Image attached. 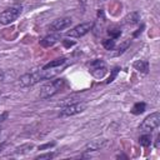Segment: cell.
<instances>
[{
  "instance_id": "obj_26",
  "label": "cell",
  "mask_w": 160,
  "mask_h": 160,
  "mask_svg": "<svg viewBox=\"0 0 160 160\" xmlns=\"http://www.w3.org/2000/svg\"><path fill=\"white\" fill-rule=\"evenodd\" d=\"M0 95H1V92H0Z\"/></svg>"
},
{
  "instance_id": "obj_11",
  "label": "cell",
  "mask_w": 160,
  "mask_h": 160,
  "mask_svg": "<svg viewBox=\"0 0 160 160\" xmlns=\"http://www.w3.org/2000/svg\"><path fill=\"white\" fill-rule=\"evenodd\" d=\"M65 61H66V59H65V58L55 59V60H52V61L48 62L46 65H44V69H54V68H59V66H61L62 64H65Z\"/></svg>"
},
{
  "instance_id": "obj_8",
  "label": "cell",
  "mask_w": 160,
  "mask_h": 160,
  "mask_svg": "<svg viewBox=\"0 0 160 160\" xmlns=\"http://www.w3.org/2000/svg\"><path fill=\"white\" fill-rule=\"evenodd\" d=\"M106 144H108V141L105 139H95L85 146V151H98V150L102 149L104 146H106Z\"/></svg>"
},
{
  "instance_id": "obj_23",
  "label": "cell",
  "mask_w": 160,
  "mask_h": 160,
  "mask_svg": "<svg viewBox=\"0 0 160 160\" xmlns=\"http://www.w3.org/2000/svg\"><path fill=\"white\" fill-rule=\"evenodd\" d=\"M155 148L156 149H159L160 148V134L156 136V139H155Z\"/></svg>"
},
{
  "instance_id": "obj_12",
  "label": "cell",
  "mask_w": 160,
  "mask_h": 160,
  "mask_svg": "<svg viewBox=\"0 0 160 160\" xmlns=\"http://www.w3.org/2000/svg\"><path fill=\"white\" fill-rule=\"evenodd\" d=\"M151 142H152V140H151L150 132H144V134L139 138V144H140L141 146H150Z\"/></svg>"
},
{
  "instance_id": "obj_10",
  "label": "cell",
  "mask_w": 160,
  "mask_h": 160,
  "mask_svg": "<svg viewBox=\"0 0 160 160\" xmlns=\"http://www.w3.org/2000/svg\"><path fill=\"white\" fill-rule=\"evenodd\" d=\"M132 66L142 74H148V71H149V62L146 60H138L132 64Z\"/></svg>"
},
{
  "instance_id": "obj_17",
  "label": "cell",
  "mask_w": 160,
  "mask_h": 160,
  "mask_svg": "<svg viewBox=\"0 0 160 160\" xmlns=\"http://www.w3.org/2000/svg\"><path fill=\"white\" fill-rule=\"evenodd\" d=\"M102 46L106 50H112L115 48V40L114 39H106V40L102 41Z\"/></svg>"
},
{
  "instance_id": "obj_16",
  "label": "cell",
  "mask_w": 160,
  "mask_h": 160,
  "mask_svg": "<svg viewBox=\"0 0 160 160\" xmlns=\"http://www.w3.org/2000/svg\"><path fill=\"white\" fill-rule=\"evenodd\" d=\"M108 32H109V35L111 36V39H116V38H119V36L121 35V31H120V29H119L118 26H112V28H110Z\"/></svg>"
},
{
  "instance_id": "obj_20",
  "label": "cell",
  "mask_w": 160,
  "mask_h": 160,
  "mask_svg": "<svg viewBox=\"0 0 160 160\" xmlns=\"http://www.w3.org/2000/svg\"><path fill=\"white\" fill-rule=\"evenodd\" d=\"M118 71H119V68H114V69L111 70V75H110V76H109V79L106 80V82H108V84H109V82H111V81L115 79V76H116Z\"/></svg>"
},
{
  "instance_id": "obj_22",
  "label": "cell",
  "mask_w": 160,
  "mask_h": 160,
  "mask_svg": "<svg viewBox=\"0 0 160 160\" xmlns=\"http://www.w3.org/2000/svg\"><path fill=\"white\" fill-rule=\"evenodd\" d=\"M8 118H9V112H8V111H4L2 114H0V122L5 121Z\"/></svg>"
},
{
  "instance_id": "obj_7",
  "label": "cell",
  "mask_w": 160,
  "mask_h": 160,
  "mask_svg": "<svg viewBox=\"0 0 160 160\" xmlns=\"http://www.w3.org/2000/svg\"><path fill=\"white\" fill-rule=\"evenodd\" d=\"M71 18H59V19H55L50 25H49V30L50 31H60V30H64L66 28H69L71 25Z\"/></svg>"
},
{
  "instance_id": "obj_6",
  "label": "cell",
  "mask_w": 160,
  "mask_h": 160,
  "mask_svg": "<svg viewBox=\"0 0 160 160\" xmlns=\"http://www.w3.org/2000/svg\"><path fill=\"white\" fill-rule=\"evenodd\" d=\"M92 28V24L91 22H82V24H79L76 26H74L72 29H70L68 32H66V36H70V38H81L84 36L85 34H88Z\"/></svg>"
},
{
  "instance_id": "obj_4",
  "label": "cell",
  "mask_w": 160,
  "mask_h": 160,
  "mask_svg": "<svg viewBox=\"0 0 160 160\" xmlns=\"http://www.w3.org/2000/svg\"><path fill=\"white\" fill-rule=\"evenodd\" d=\"M159 124H160V112L155 111V112L148 115L142 120L139 129H140L141 132H151L152 130H155L159 126Z\"/></svg>"
},
{
  "instance_id": "obj_25",
  "label": "cell",
  "mask_w": 160,
  "mask_h": 160,
  "mask_svg": "<svg viewBox=\"0 0 160 160\" xmlns=\"http://www.w3.org/2000/svg\"><path fill=\"white\" fill-rule=\"evenodd\" d=\"M5 145H6V141H5V142H2V144H1V145H0V150H2V149H4V146H5Z\"/></svg>"
},
{
  "instance_id": "obj_1",
  "label": "cell",
  "mask_w": 160,
  "mask_h": 160,
  "mask_svg": "<svg viewBox=\"0 0 160 160\" xmlns=\"http://www.w3.org/2000/svg\"><path fill=\"white\" fill-rule=\"evenodd\" d=\"M58 72H59L58 68H54V69H44L42 68L41 70H35V71L26 72V74L21 75L19 79V84L22 88H29V86H32V85L42 81V80L54 78Z\"/></svg>"
},
{
  "instance_id": "obj_3",
  "label": "cell",
  "mask_w": 160,
  "mask_h": 160,
  "mask_svg": "<svg viewBox=\"0 0 160 160\" xmlns=\"http://www.w3.org/2000/svg\"><path fill=\"white\" fill-rule=\"evenodd\" d=\"M21 5H12L8 9H5L4 11L0 12V22L2 25H8V24H11L14 22L21 14Z\"/></svg>"
},
{
  "instance_id": "obj_19",
  "label": "cell",
  "mask_w": 160,
  "mask_h": 160,
  "mask_svg": "<svg viewBox=\"0 0 160 160\" xmlns=\"http://www.w3.org/2000/svg\"><path fill=\"white\" fill-rule=\"evenodd\" d=\"M55 155H56L55 152H46V154H40V155H38L35 159H52Z\"/></svg>"
},
{
  "instance_id": "obj_14",
  "label": "cell",
  "mask_w": 160,
  "mask_h": 160,
  "mask_svg": "<svg viewBox=\"0 0 160 160\" xmlns=\"http://www.w3.org/2000/svg\"><path fill=\"white\" fill-rule=\"evenodd\" d=\"M32 149H34V145L28 142V144H24V145L16 148L14 152H15V154H26V152H29V151L32 150Z\"/></svg>"
},
{
  "instance_id": "obj_13",
  "label": "cell",
  "mask_w": 160,
  "mask_h": 160,
  "mask_svg": "<svg viewBox=\"0 0 160 160\" xmlns=\"http://www.w3.org/2000/svg\"><path fill=\"white\" fill-rule=\"evenodd\" d=\"M145 109H146V104H145V102H136V104L132 106L131 112H132L134 115H139V114H142V112L145 111Z\"/></svg>"
},
{
  "instance_id": "obj_15",
  "label": "cell",
  "mask_w": 160,
  "mask_h": 160,
  "mask_svg": "<svg viewBox=\"0 0 160 160\" xmlns=\"http://www.w3.org/2000/svg\"><path fill=\"white\" fill-rule=\"evenodd\" d=\"M140 20V15L139 12H131L130 15H128L125 18V22L126 24H136Z\"/></svg>"
},
{
  "instance_id": "obj_27",
  "label": "cell",
  "mask_w": 160,
  "mask_h": 160,
  "mask_svg": "<svg viewBox=\"0 0 160 160\" xmlns=\"http://www.w3.org/2000/svg\"><path fill=\"white\" fill-rule=\"evenodd\" d=\"M0 132H1V131H0Z\"/></svg>"
},
{
  "instance_id": "obj_2",
  "label": "cell",
  "mask_w": 160,
  "mask_h": 160,
  "mask_svg": "<svg viewBox=\"0 0 160 160\" xmlns=\"http://www.w3.org/2000/svg\"><path fill=\"white\" fill-rule=\"evenodd\" d=\"M65 84V80L64 79H55V80H51L50 82L45 84L41 89H40V92H39V98L40 99H49L51 96H54L55 94H58L62 86Z\"/></svg>"
},
{
  "instance_id": "obj_5",
  "label": "cell",
  "mask_w": 160,
  "mask_h": 160,
  "mask_svg": "<svg viewBox=\"0 0 160 160\" xmlns=\"http://www.w3.org/2000/svg\"><path fill=\"white\" fill-rule=\"evenodd\" d=\"M85 109H86V104H85L84 101H78V102L68 104V105H65V106L60 110L59 116H61V118L72 116V115H76V114L82 112Z\"/></svg>"
},
{
  "instance_id": "obj_21",
  "label": "cell",
  "mask_w": 160,
  "mask_h": 160,
  "mask_svg": "<svg viewBox=\"0 0 160 160\" xmlns=\"http://www.w3.org/2000/svg\"><path fill=\"white\" fill-rule=\"evenodd\" d=\"M55 141H51V142H46V144H44V145H40L39 146V150H45V149H50V148H52V146H55Z\"/></svg>"
},
{
  "instance_id": "obj_9",
  "label": "cell",
  "mask_w": 160,
  "mask_h": 160,
  "mask_svg": "<svg viewBox=\"0 0 160 160\" xmlns=\"http://www.w3.org/2000/svg\"><path fill=\"white\" fill-rule=\"evenodd\" d=\"M59 40H60V35H58V34H51V35H48V36H45L44 39H41V40H40V45L44 46V48H50V46L55 45Z\"/></svg>"
},
{
  "instance_id": "obj_18",
  "label": "cell",
  "mask_w": 160,
  "mask_h": 160,
  "mask_svg": "<svg viewBox=\"0 0 160 160\" xmlns=\"http://www.w3.org/2000/svg\"><path fill=\"white\" fill-rule=\"evenodd\" d=\"M129 45H130V40H125V41H124V42L118 48V51H116L114 55H120V54H122V52L128 49V46H129Z\"/></svg>"
},
{
  "instance_id": "obj_24",
  "label": "cell",
  "mask_w": 160,
  "mask_h": 160,
  "mask_svg": "<svg viewBox=\"0 0 160 160\" xmlns=\"http://www.w3.org/2000/svg\"><path fill=\"white\" fill-rule=\"evenodd\" d=\"M5 80V71L4 70H0V82Z\"/></svg>"
}]
</instances>
